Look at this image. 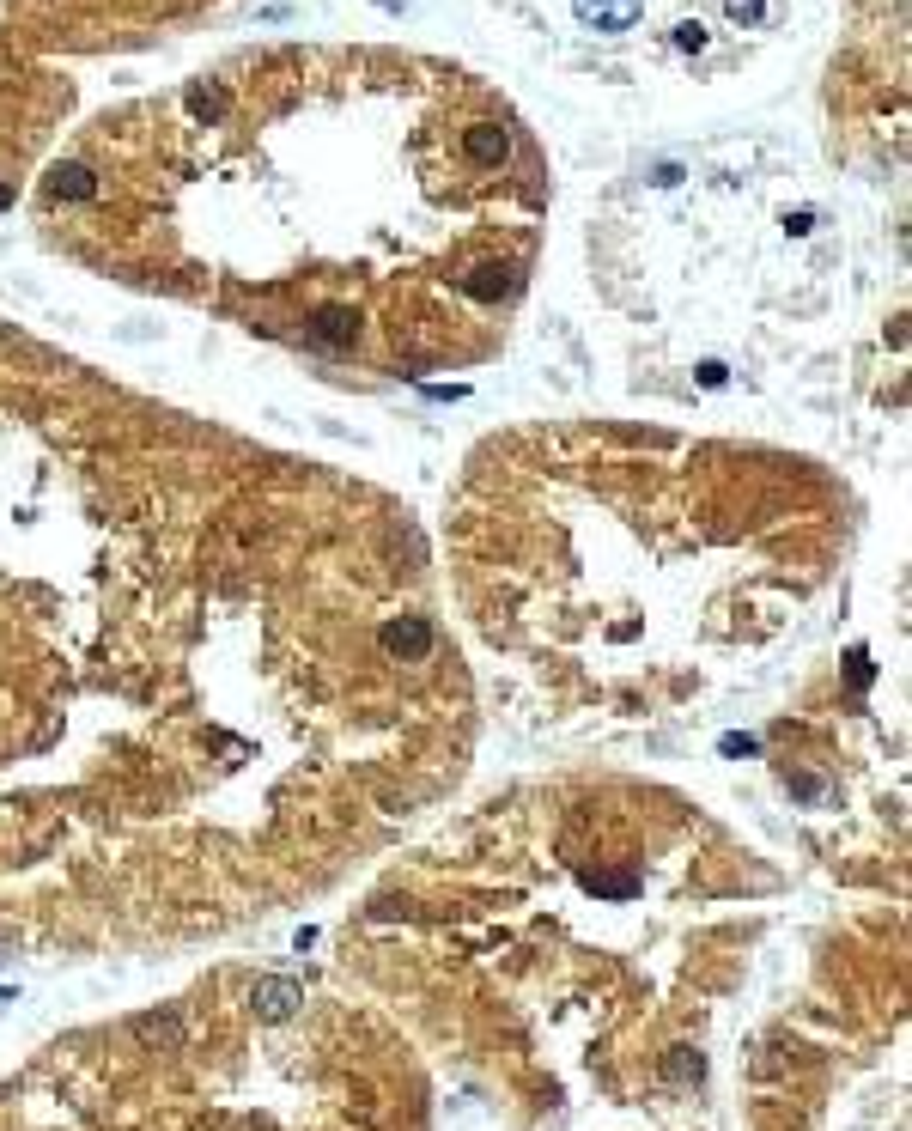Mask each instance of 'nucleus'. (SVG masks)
<instances>
[{
	"label": "nucleus",
	"mask_w": 912,
	"mask_h": 1131,
	"mask_svg": "<svg viewBox=\"0 0 912 1131\" xmlns=\"http://www.w3.org/2000/svg\"><path fill=\"white\" fill-rule=\"evenodd\" d=\"M572 13L584 31H602V37H615V31H633L639 13H645V0H572Z\"/></svg>",
	"instance_id": "1"
},
{
	"label": "nucleus",
	"mask_w": 912,
	"mask_h": 1131,
	"mask_svg": "<svg viewBox=\"0 0 912 1131\" xmlns=\"http://www.w3.org/2000/svg\"><path fill=\"white\" fill-rule=\"evenodd\" d=\"M298 1004H304V986H298V979L268 973V979H256V986H250V1010H256L262 1022H286V1016H298Z\"/></svg>",
	"instance_id": "2"
},
{
	"label": "nucleus",
	"mask_w": 912,
	"mask_h": 1131,
	"mask_svg": "<svg viewBox=\"0 0 912 1131\" xmlns=\"http://www.w3.org/2000/svg\"><path fill=\"white\" fill-rule=\"evenodd\" d=\"M463 153H469L475 171H499V165L511 159V128H505V122H475V128H463Z\"/></svg>",
	"instance_id": "3"
},
{
	"label": "nucleus",
	"mask_w": 912,
	"mask_h": 1131,
	"mask_svg": "<svg viewBox=\"0 0 912 1131\" xmlns=\"http://www.w3.org/2000/svg\"><path fill=\"white\" fill-rule=\"evenodd\" d=\"M49 195H55V201H92V195H98V177H92L86 165H55V171H49Z\"/></svg>",
	"instance_id": "4"
},
{
	"label": "nucleus",
	"mask_w": 912,
	"mask_h": 1131,
	"mask_svg": "<svg viewBox=\"0 0 912 1131\" xmlns=\"http://www.w3.org/2000/svg\"><path fill=\"white\" fill-rule=\"evenodd\" d=\"M134 1034L159 1040V1046H183V1016L177 1010H146V1016H134Z\"/></svg>",
	"instance_id": "5"
},
{
	"label": "nucleus",
	"mask_w": 912,
	"mask_h": 1131,
	"mask_svg": "<svg viewBox=\"0 0 912 1131\" xmlns=\"http://www.w3.org/2000/svg\"><path fill=\"white\" fill-rule=\"evenodd\" d=\"M663 1077H669V1083H700V1077H706V1059H700L694 1046H669Z\"/></svg>",
	"instance_id": "6"
},
{
	"label": "nucleus",
	"mask_w": 912,
	"mask_h": 1131,
	"mask_svg": "<svg viewBox=\"0 0 912 1131\" xmlns=\"http://www.w3.org/2000/svg\"><path fill=\"white\" fill-rule=\"evenodd\" d=\"M724 13H730V25H760L767 19V0H724Z\"/></svg>",
	"instance_id": "7"
},
{
	"label": "nucleus",
	"mask_w": 912,
	"mask_h": 1131,
	"mask_svg": "<svg viewBox=\"0 0 912 1131\" xmlns=\"http://www.w3.org/2000/svg\"><path fill=\"white\" fill-rule=\"evenodd\" d=\"M669 43H675V49H706V25H700V19H681Z\"/></svg>",
	"instance_id": "8"
},
{
	"label": "nucleus",
	"mask_w": 912,
	"mask_h": 1131,
	"mask_svg": "<svg viewBox=\"0 0 912 1131\" xmlns=\"http://www.w3.org/2000/svg\"><path fill=\"white\" fill-rule=\"evenodd\" d=\"M0 207H7V189H0Z\"/></svg>",
	"instance_id": "9"
}]
</instances>
